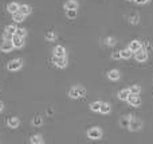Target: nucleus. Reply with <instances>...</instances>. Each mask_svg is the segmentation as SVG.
Here are the masks:
<instances>
[{
    "label": "nucleus",
    "mask_w": 153,
    "mask_h": 144,
    "mask_svg": "<svg viewBox=\"0 0 153 144\" xmlns=\"http://www.w3.org/2000/svg\"><path fill=\"white\" fill-rule=\"evenodd\" d=\"M120 53H121V58H124V59H129L132 57V51L129 48H122Z\"/></svg>",
    "instance_id": "obj_21"
},
{
    "label": "nucleus",
    "mask_w": 153,
    "mask_h": 144,
    "mask_svg": "<svg viewBox=\"0 0 153 144\" xmlns=\"http://www.w3.org/2000/svg\"><path fill=\"white\" fill-rule=\"evenodd\" d=\"M126 1H132V0H126Z\"/></svg>",
    "instance_id": "obj_36"
},
{
    "label": "nucleus",
    "mask_w": 153,
    "mask_h": 144,
    "mask_svg": "<svg viewBox=\"0 0 153 144\" xmlns=\"http://www.w3.org/2000/svg\"><path fill=\"white\" fill-rule=\"evenodd\" d=\"M30 142L32 144H42L43 137H42V135H32V136L30 137Z\"/></svg>",
    "instance_id": "obj_20"
},
{
    "label": "nucleus",
    "mask_w": 153,
    "mask_h": 144,
    "mask_svg": "<svg viewBox=\"0 0 153 144\" xmlns=\"http://www.w3.org/2000/svg\"><path fill=\"white\" fill-rule=\"evenodd\" d=\"M136 3H137V4H145V3H148L149 0H134Z\"/></svg>",
    "instance_id": "obj_34"
},
{
    "label": "nucleus",
    "mask_w": 153,
    "mask_h": 144,
    "mask_svg": "<svg viewBox=\"0 0 153 144\" xmlns=\"http://www.w3.org/2000/svg\"><path fill=\"white\" fill-rule=\"evenodd\" d=\"M134 58H136V61H137V62H145V61H148V51L140 48L138 51H136V53H134Z\"/></svg>",
    "instance_id": "obj_6"
},
{
    "label": "nucleus",
    "mask_w": 153,
    "mask_h": 144,
    "mask_svg": "<svg viewBox=\"0 0 153 144\" xmlns=\"http://www.w3.org/2000/svg\"><path fill=\"white\" fill-rule=\"evenodd\" d=\"M19 11H20L23 15H30V13L32 12V8L30 7L28 4H22V5H19Z\"/></svg>",
    "instance_id": "obj_15"
},
{
    "label": "nucleus",
    "mask_w": 153,
    "mask_h": 144,
    "mask_svg": "<svg viewBox=\"0 0 153 144\" xmlns=\"http://www.w3.org/2000/svg\"><path fill=\"white\" fill-rule=\"evenodd\" d=\"M129 90H130V93H132V94H140L141 86H140V85H132V86L129 88Z\"/></svg>",
    "instance_id": "obj_25"
},
{
    "label": "nucleus",
    "mask_w": 153,
    "mask_h": 144,
    "mask_svg": "<svg viewBox=\"0 0 153 144\" xmlns=\"http://www.w3.org/2000/svg\"><path fill=\"white\" fill-rule=\"evenodd\" d=\"M53 63L55 65L56 67H61V69H65L67 66V58L66 57H53Z\"/></svg>",
    "instance_id": "obj_5"
},
{
    "label": "nucleus",
    "mask_w": 153,
    "mask_h": 144,
    "mask_svg": "<svg viewBox=\"0 0 153 144\" xmlns=\"http://www.w3.org/2000/svg\"><path fill=\"white\" fill-rule=\"evenodd\" d=\"M45 37H46V39H47V40H51V42L56 39V34H55L54 31H47Z\"/></svg>",
    "instance_id": "obj_26"
},
{
    "label": "nucleus",
    "mask_w": 153,
    "mask_h": 144,
    "mask_svg": "<svg viewBox=\"0 0 153 144\" xmlns=\"http://www.w3.org/2000/svg\"><path fill=\"white\" fill-rule=\"evenodd\" d=\"M43 124V119L40 117V116H35L34 119H32V125L34 127H40Z\"/></svg>",
    "instance_id": "obj_24"
},
{
    "label": "nucleus",
    "mask_w": 153,
    "mask_h": 144,
    "mask_svg": "<svg viewBox=\"0 0 153 144\" xmlns=\"http://www.w3.org/2000/svg\"><path fill=\"white\" fill-rule=\"evenodd\" d=\"M116 43H117V40H116V38H113V37H108L105 39L106 46H116Z\"/></svg>",
    "instance_id": "obj_27"
},
{
    "label": "nucleus",
    "mask_w": 153,
    "mask_h": 144,
    "mask_svg": "<svg viewBox=\"0 0 153 144\" xmlns=\"http://www.w3.org/2000/svg\"><path fill=\"white\" fill-rule=\"evenodd\" d=\"M7 11L10 13H13V12H16V11H19V4L16 1H13V3H10V4L7 5Z\"/></svg>",
    "instance_id": "obj_19"
},
{
    "label": "nucleus",
    "mask_w": 153,
    "mask_h": 144,
    "mask_svg": "<svg viewBox=\"0 0 153 144\" xmlns=\"http://www.w3.org/2000/svg\"><path fill=\"white\" fill-rule=\"evenodd\" d=\"M129 48L132 53H136V51H138L140 48H143V45H141V42L140 40H137V39H134V40H132V42L129 43Z\"/></svg>",
    "instance_id": "obj_10"
},
{
    "label": "nucleus",
    "mask_w": 153,
    "mask_h": 144,
    "mask_svg": "<svg viewBox=\"0 0 153 144\" xmlns=\"http://www.w3.org/2000/svg\"><path fill=\"white\" fill-rule=\"evenodd\" d=\"M143 128V121L140 119H136L134 116H130V121H129V129L133 132L140 131Z\"/></svg>",
    "instance_id": "obj_2"
},
{
    "label": "nucleus",
    "mask_w": 153,
    "mask_h": 144,
    "mask_svg": "<svg viewBox=\"0 0 153 144\" xmlns=\"http://www.w3.org/2000/svg\"><path fill=\"white\" fill-rule=\"evenodd\" d=\"M126 101L129 102L132 107H140V105H141V98H140V96H138V94H132V93H130Z\"/></svg>",
    "instance_id": "obj_7"
},
{
    "label": "nucleus",
    "mask_w": 153,
    "mask_h": 144,
    "mask_svg": "<svg viewBox=\"0 0 153 144\" xmlns=\"http://www.w3.org/2000/svg\"><path fill=\"white\" fill-rule=\"evenodd\" d=\"M16 28H18V27H16L15 24H8V26L5 27V31L10 32V34H15V32H16Z\"/></svg>",
    "instance_id": "obj_29"
},
{
    "label": "nucleus",
    "mask_w": 153,
    "mask_h": 144,
    "mask_svg": "<svg viewBox=\"0 0 153 144\" xmlns=\"http://www.w3.org/2000/svg\"><path fill=\"white\" fill-rule=\"evenodd\" d=\"M129 121H130V116H128V117H124L120 120V125L122 127V128H129Z\"/></svg>",
    "instance_id": "obj_23"
},
{
    "label": "nucleus",
    "mask_w": 153,
    "mask_h": 144,
    "mask_svg": "<svg viewBox=\"0 0 153 144\" xmlns=\"http://www.w3.org/2000/svg\"><path fill=\"white\" fill-rule=\"evenodd\" d=\"M87 137L91 140H98L102 137V131H101L98 127H94V128H90L87 131Z\"/></svg>",
    "instance_id": "obj_4"
},
{
    "label": "nucleus",
    "mask_w": 153,
    "mask_h": 144,
    "mask_svg": "<svg viewBox=\"0 0 153 144\" xmlns=\"http://www.w3.org/2000/svg\"><path fill=\"white\" fill-rule=\"evenodd\" d=\"M66 15L69 19H75L76 18V10H66Z\"/></svg>",
    "instance_id": "obj_28"
},
{
    "label": "nucleus",
    "mask_w": 153,
    "mask_h": 144,
    "mask_svg": "<svg viewBox=\"0 0 153 144\" xmlns=\"http://www.w3.org/2000/svg\"><path fill=\"white\" fill-rule=\"evenodd\" d=\"M13 45L11 40H4V42L0 45V51H3V53H10V51L13 50Z\"/></svg>",
    "instance_id": "obj_9"
},
{
    "label": "nucleus",
    "mask_w": 153,
    "mask_h": 144,
    "mask_svg": "<svg viewBox=\"0 0 153 144\" xmlns=\"http://www.w3.org/2000/svg\"><path fill=\"white\" fill-rule=\"evenodd\" d=\"M108 77H109V80H111V81H117V80H120V72L118 70H110V72L108 73Z\"/></svg>",
    "instance_id": "obj_18"
},
{
    "label": "nucleus",
    "mask_w": 153,
    "mask_h": 144,
    "mask_svg": "<svg viewBox=\"0 0 153 144\" xmlns=\"http://www.w3.org/2000/svg\"><path fill=\"white\" fill-rule=\"evenodd\" d=\"M100 112L102 113V115H108V113H110V112H111V107H110V104H108V102H102V104H101V109H100Z\"/></svg>",
    "instance_id": "obj_16"
},
{
    "label": "nucleus",
    "mask_w": 153,
    "mask_h": 144,
    "mask_svg": "<svg viewBox=\"0 0 153 144\" xmlns=\"http://www.w3.org/2000/svg\"><path fill=\"white\" fill-rule=\"evenodd\" d=\"M129 94H130L129 89H122V90L118 92V98L122 100V101H126L128 97H129Z\"/></svg>",
    "instance_id": "obj_17"
},
{
    "label": "nucleus",
    "mask_w": 153,
    "mask_h": 144,
    "mask_svg": "<svg viewBox=\"0 0 153 144\" xmlns=\"http://www.w3.org/2000/svg\"><path fill=\"white\" fill-rule=\"evenodd\" d=\"M7 125L10 127V128H18V127H19V119L15 117V116L10 117L7 120Z\"/></svg>",
    "instance_id": "obj_12"
},
{
    "label": "nucleus",
    "mask_w": 153,
    "mask_h": 144,
    "mask_svg": "<svg viewBox=\"0 0 153 144\" xmlns=\"http://www.w3.org/2000/svg\"><path fill=\"white\" fill-rule=\"evenodd\" d=\"M16 35H19V37H26L27 35V31H26V28H16V32H15Z\"/></svg>",
    "instance_id": "obj_31"
},
{
    "label": "nucleus",
    "mask_w": 153,
    "mask_h": 144,
    "mask_svg": "<svg viewBox=\"0 0 153 144\" xmlns=\"http://www.w3.org/2000/svg\"><path fill=\"white\" fill-rule=\"evenodd\" d=\"M3 109H4V104H3V102L1 101H0V112H1V110Z\"/></svg>",
    "instance_id": "obj_35"
},
{
    "label": "nucleus",
    "mask_w": 153,
    "mask_h": 144,
    "mask_svg": "<svg viewBox=\"0 0 153 144\" xmlns=\"http://www.w3.org/2000/svg\"><path fill=\"white\" fill-rule=\"evenodd\" d=\"M129 20H130V23H132V24H137L138 23V15L136 12L132 13V15L129 16Z\"/></svg>",
    "instance_id": "obj_30"
},
{
    "label": "nucleus",
    "mask_w": 153,
    "mask_h": 144,
    "mask_svg": "<svg viewBox=\"0 0 153 144\" xmlns=\"http://www.w3.org/2000/svg\"><path fill=\"white\" fill-rule=\"evenodd\" d=\"M24 18H26V15H23L20 11H16V12L12 13V20L15 22V23H22V22H24Z\"/></svg>",
    "instance_id": "obj_11"
},
{
    "label": "nucleus",
    "mask_w": 153,
    "mask_h": 144,
    "mask_svg": "<svg viewBox=\"0 0 153 144\" xmlns=\"http://www.w3.org/2000/svg\"><path fill=\"white\" fill-rule=\"evenodd\" d=\"M54 55L56 57H66V48L63 46H56L54 48Z\"/></svg>",
    "instance_id": "obj_13"
},
{
    "label": "nucleus",
    "mask_w": 153,
    "mask_h": 144,
    "mask_svg": "<svg viewBox=\"0 0 153 144\" xmlns=\"http://www.w3.org/2000/svg\"><path fill=\"white\" fill-rule=\"evenodd\" d=\"M111 58H113V59H120V58H121V53H120V51L113 53V54H111Z\"/></svg>",
    "instance_id": "obj_33"
},
{
    "label": "nucleus",
    "mask_w": 153,
    "mask_h": 144,
    "mask_svg": "<svg viewBox=\"0 0 153 144\" xmlns=\"http://www.w3.org/2000/svg\"><path fill=\"white\" fill-rule=\"evenodd\" d=\"M101 104H102L101 101H94V102H91V104H90V109H91L93 112H100Z\"/></svg>",
    "instance_id": "obj_22"
},
{
    "label": "nucleus",
    "mask_w": 153,
    "mask_h": 144,
    "mask_svg": "<svg viewBox=\"0 0 153 144\" xmlns=\"http://www.w3.org/2000/svg\"><path fill=\"white\" fill-rule=\"evenodd\" d=\"M12 45H13V47L15 48H22L24 46V38L23 37H19V35H16V34H13V37H12Z\"/></svg>",
    "instance_id": "obj_8"
},
{
    "label": "nucleus",
    "mask_w": 153,
    "mask_h": 144,
    "mask_svg": "<svg viewBox=\"0 0 153 144\" xmlns=\"http://www.w3.org/2000/svg\"><path fill=\"white\" fill-rule=\"evenodd\" d=\"M85 94H86V89L82 88V86H73V88L69 90V96L74 100L81 98V97H83Z\"/></svg>",
    "instance_id": "obj_1"
},
{
    "label": "nucleus",
    "mask_w": 153,
    "mask_h": 144,
    "mask_svg": "<svg viewBox=\"0 0 153 144\" xmlns=\"http://www.w3.org/2000/svg\"><path fill=\"white\" fill-rule=\"evenodd\" d=\"M22 66H23V61H22L20 58L12 59V61H10L7 63V69L10 70V72H16V70H19Z\"/></svg>",
    "instance_id": "obj_3"
},
{
    "label": "nucleus",
    "mask_w": 153,
    "mask_h": 144,
    "mask_svg": "<svg viewBox=\"0 0 153 144\" xmlns=\"http://www.w3.org/2000/svg\"><path fill=\"white\" fill-rule=\"evenodd\" d=\"M12 37H13V34H10V32H7V31L3 34V39L4 40H12Z\"/></svg>",
    "instance_id": "obj_32"
},
{
    "label": "nucleus",
    "mask_w": 153,
    "mask_h": 144,
    "mask_svg": "<svg viewBox=\"0 0 153 144\" xmlns=\"http://www.w3.org/2000/svg\"><path fill=\"white\" fill-rule=\"evenodd\" d=\"M65 10H78V1L75 0H69L65 3Z\"/></svg>",
    "instance_id": "obj_14"
}]
</instances>
